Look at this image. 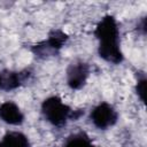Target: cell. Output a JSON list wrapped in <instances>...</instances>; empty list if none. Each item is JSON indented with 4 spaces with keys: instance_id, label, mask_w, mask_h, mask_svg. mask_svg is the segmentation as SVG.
I'll list each match as a JSON object with an SVG mask.
<instances>
[{
    "instance_id": "6da1fadb",
    "label": "cell",
    "mask_w": 147,
    "mask_h": 147,
    "mask_svg": "<svg viewBox=\"0 0 147 147\" xmlns=\"http://www.w3.org/2000/svg\"><path fill=\"white\" fill-rule=\"evenodd\" d=\"M95 37L99 40V55L107 62L119 63L123 60V53L119 47V30L116 20L106 15L95 28Z\"/></svg>"
},
{
    "instance_id": "7a4b0ae2",
    "label": "cell",
    "mask_w": 147,
    "mask_h": 147,
    "mask_svg": "<svg viewBox=\"0 0 147 147\" xmlns=\"http://www.w3.org/2000/svg\"><path fill=\"white\" fill-rule=\"evenodd\" d=\"M41 113L46 121L54 126H61L72 117L71 109L59 96L47 98L41 105Z\"/></svg>"
},
{
    "instance_id": "3957f363",
    "label": "cell",
    "mask_w": 147,
    "mask_h": 147,
    "mask_svg": "<svg viewBox=\"0 0 147 147\" xmlns=\"http://www.w3.org/2000/svg\"><path fill=\"white\" fill-rule=\"evenodd\" d=\"M118 118V114L115 110V108L107 103L102 102L94 107V109L91 113V121L93 124L99 129H108L113 126Z\"/></svg>"
},
{
    "instance_id": "277c9868",
    "label": "cell",
    "mask_w": 147,
    "mask_h": 147,
    "mask_svg": "<svg viewBox=\"0 0 147 147\" xmlns=\"http://www.w3.org/2000/svg\"><path fill=\"white\" fill-rule=\"evenodd\" d=\"M68 36L61 30H54L48 34L47 40L38 44L34 47V53L37 55H49L57 52L67 41Z\"/></svg>"
},
{
    "instance_id": "5b68a950",
    "label": "cell",
    "mask_w": 147,
    "mask_h": 147,
    "mask_svg": "<svg viewBox=\"0 0 147 147\" xmlns=\"http://www.w3.org/2000/svg\"><path fill=\"white\" fill-rule=\"evenodd\" d=\"M90 69L85 62H75L67 70V83L70 88L78 90L83 87L88 77Z\"/></svg>"
},
{
    "instance_id": "8992f818",
    "label": "cell",
    "mask_w": 147,
    "mask_h": 147,
    "mask_svg": "<svg viewBox=\"0 0 147 147\" xmlns=\"http://www.w3.org/2000/svg\"><path fill=\"white\" fill-rule=\"evenodd\" d=\"M0 119L10 125H20L24 121V116L18 106L11 101L0 105Z\"/></svg>"
},
{
    "instance_id": "52a82bcc",
    "label": "cell",
    "mask_w": 147,
    "mask_h": 147,
    "mask_svg": "<svg viewBox=\"0 0 147 147\" xmlns=\"http://www.w3.org/2000/svg\"><path fill=\"white\" fill-rule=\"evenodd\" d=\"M24 80V76L21 72L11 70H1L0 71V90L11 91L17 88Z\"/></svg>"
},
{
    "instance_id": "ba28073f",
    "label": "cell",
    "mask_w": 147,
    "mask_h": 147,
    "mask_svg": "<svg viewBox=\"0 0 147 147\" xmlns=\"http://www.w3.org/2000/svg\"><path fill=\"white\" fill-rule=\"evenodd\" d=\"M0 147H30L29 139L21 132H8L0 140Z\"/></svg>"
},
{
    "instance_id": "9c48e42d",
    "label": "cell",
    "mask_w": 147,
    "mask_h": 147,
    "mask_svg": "<svg viewBox=\"0 0 147 147\" xmlns=\"http://www.w3.org/2000/svg\"><path fill=\"white\" fill-rule=\"evenodd\" d=\"M63 147H95V146L92 145L87 136H85L84 133H78L70 137L65 141Z\"/></svg>"
},
{
    "instance_id": "30bf717a",
    "label": "cell",
    "mask_w": 147,
    "mask_h": 147,
    "mask_svg": "<svg viewBox=\"0 0 147 147\" xmlns=\"http://www.w3.org/2000/svg\"><path fill=\"white\" fill-rule=\"evenodd\" d=\"M136 91H137V94L140 98V100L144 102L145 101V95H146V79L145 78L138 79V83H137V86H136Z\"/></svg>"
}]
</instances>
